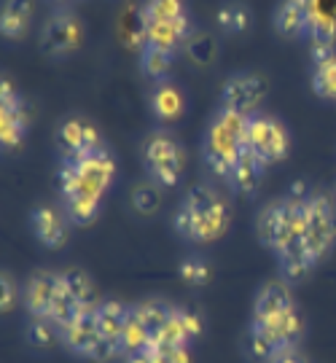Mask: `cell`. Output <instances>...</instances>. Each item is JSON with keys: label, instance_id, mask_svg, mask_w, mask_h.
I'll use <instances>...</instances> for the list:
<instances>
[{"label": "cell", "instance_id": "6da1fadb", "mask_svg": "<svg viewBox=\"0 0 336 363\" xmlns=\"http://www.w3.org/2000/svg\"><path fill=\"white\" fill-rule=\"evenodd\" d=\"M116 178V159L108 148H97L76 159H65L60 167V191L65 202V216L76 226H89L97 220L103 199Z\"/></svg>", "mask_w": 336, "mask_h": 363}, {"label": "cell", "instance_id": "7a4b0ae2", "mask_svg": "<svg viewBox=\"0 0 336 363\" xmlns=\"http://www.w3.org/2000/svg\"><path fill=\"white\" fill-rule=\"evenodd\" d=\"M232 208L223 196L210 186H194L183 196L181 208L172 218L175 232L189 242H215L229 232Z\"/></svg>", "mask_w": 336, "mask_h": 363}, {"label": "cell", "instance_id": "3957f363", "mask_svg": "<svg viewBox=\"0 0 336 363\" xmlns=\"http://www.w3.org/2000/svg\"><path fill=\"white\" fill-rule=\"evenodd\" d=\"M245 132L247 116L218 108V113L213 116L205 135V162L215 178L220 181L232 178L234 164L240 162V156L245 151Z\"/></svg>", "mask_w": 336, "mask_h": 363}, {"label": "cell", "instance_id": "277c9868", "mask_svg": "<svg viewBox=\"0 0 336 363\" xmlns=\"http://www.w3.org/2000/svg\"><path fill=\"white\" fill-rule=\"evenodd\" d=\"M145 46L175 54L191 38L186 0H145L140 9Z\"/></svg>", "mask_w": 336, "mask_h": 363}, {"label": "cell", "instance_id": "5b68a950", "mask_svg": "<svg viewBox=\"0 0 336 363\" xmlns=\"http://www.w3.org/2000/svg\"><path fill=\"white\" fill-rule=\"evenodd\" d=\"M304 220H307V196L293 191L283 199H274L271 205L261 210L256 232L264 245L280 253L283 247H288L296 237L304 234Z\"/></svg>", "mask_w": 336, "mask_h": 363}, {"label": "cell", "instance_id": "8992f818", "mask_svg": "<svg viewBox=\"0 0 336 363\" xmlns=\"http://www.w3.org/2000/svg\"><path fill=\"white\" fill-rule=\"evenodd\" d=\"M142 164L159 189H175L186 169L183 143L167 130H154L142 143Z\"/></svg>", "mask_w": 336, "mask_h": 363}, {"label": "cell", "instance_id": "52a82bcc", "mask_svg": "<svg viewBox=\"0 0 336 363\" xmlns=\"http://www.w3.org/2000/svg\"><path fill=\"white\" fill-rule=\"evenodd\" d=\"M245 148L259 156L264 164H277L291 154V135L277 118L256 113L247 118Z\"/></svg>", "mask_w": 336, "mask_h": 363}, {"label": "cell", "instance_id": "ba28073f", "mask_svg": "<svg viewBox=\"0 0 336 363\" xmlns=\"http://www.w3.org/2000/svg\"><path fill=\"white\" fill-rule=\"evenodd\" d=\"M304 242L310 247L315 261H320L336 245V213L334 205L323 194L307 196V220H304Z\"/></svg>", "mask_w": 336, "mask_h": 363}, {"label": "cell", "instance_id": "9c48e42d", "mask_svg": "<svg viewBox=\"0 0 336 363\" xmlns=\"http://www.w3.org/2000/svg\"><path fill=\"white\" fill-rule=\"evenodd\" d=\"M27 127H30V113L22 100V94L13 89L9 78L0 84V143L6 151H13L25 143Z\"/></svg>", "mask_w": 336, "mask_h": 363}, {"label": "cell", "instance_id": "30bf717a", "mask_svg": "<svg viewBox=\"0 0 336 363\" xmlns=\"http://www.w3.org/2000/svg\"><path fill=\"white\" fill-rule=\"evenodd\" d=\"M267 97V81L253 73H237L220 89V108L240 113V116H256L261 103Z\"/></svg>", "mask_w": 336, "mask_h": 363}, {"label": "cell", "instance_id": "8fae6325", "mask_svg": "<svg viewBox=\"0 0 336 363\" xmlns=\"http://www.w3.org/2000/svg\"><path fill=\"white\" fill-rule=\"evenodd\" d=\"M84 27L73 13H57L40 30V52L52 60H62L81 46Z\"/></svg>", "mask_w": 336, "mask_h": 363}, {"label": "cell", "instance_id": "7c38bea8", "mask_svg": "<svg viewBox=\"0 0 336 363\" xmlns=\"http://www.w3.org/2000/svg\"><path fill=\"white\" fill-rule=\"evenodd\" d=\"M54 143L65 159H76V156L103 148V138L91 121L81 116H70L65 121H60V127L54 132Z\"/></svg>", "mask_w": 336, "mask_h": 363}, {"label": "cell", "instance_id": "4fadbf2b", "mask_svg": "<svg viewBox=\"0 0 336 363\" xmlns=\"http://www.w3.org/2000/svg\"><path fill=\"white\" fill-rule=\"evenodd\" d=\"M307 3V19L312 43V57L336 52V0H304Z\"/></svg>", "mask_w": 336, "mask_h": 363}, {"label": "cell", "instance_id": "5bb4252c", "mask_svg": "<svg viewBox=\"0 0 336 363\" xmlns=\"http://www.w3.org/2000/svg\"><path fill=\"white\" fill-rule=\"evenodd\" d=\"M100 342H103V334L97 325V310L78 312L65 328H60V345L73 355L91 358V352L97 350Z\"/></svg>", "mask_w": 336, "mask_h": 363}, {"label": "cell", "instance_id": "9a60e30c", "mask_svg": "<svg viewBox=\"0 0 336 363\" xmlns=\"http://www.w3.org/2000/svg\"><path fill=\"white\" fill-rule=\"evenodd\" d=\"M57 296H60V272L40 269L30 274V280L25 283V307L30 318L49 320Z\"/></svg>", "mask_w": 336, "mask_h": 363}, {"label": "cell", "instance_id": "2e32d148", "mask_svg": "<svg viewBox=\"0 0 336 363\" xmlns=\"http://www.w3.org/2000/svg\"><path fill=\"white\" fill-rule=\"evenodd\" d=\"M291 310H296V304H293V294H291L288 283L285 280H269L256 296L253 323H271V320L288 315Z\"/></svg>", "mask_w": 336, "mask_h": 363}, {"label": "cell", "instance_id": "e0dca14e", "mask_svg": "<svg viewBox=\"0 0 336 363\" xmlns=\"http://www.w3.org/2000/svg\"><path fill=\"white\" fill-rule=\"evenodd\" d=\"M30 229H33V234H35V240H38L40 245L49 247V250H60V247L67 242L65 218H62L60 210L49 208V205L33 210V216H30Z\"/></svg>", "mask_w": 336, "mask_h": 363}, {"label": "cell", "instance_id": "ac0fdd59", "mask_svg": "<svg viewBox=\"0 0 336 363\" xmlns=\"http://www.w3.org/2000/svg\"><path fill=\"white\" fill-rule=\"evenodd\" d=\"M267 167H269V164H264L259 156L245 148V151H242V156H240V162L234 164L232 178H229L226 183L232 186L237 194H242V196L256 194V191H259V186L264 183Z\"/></svg>", "mask_w": 336, "mask_h": 363}, {"label": "cell", "instance_id": "d6986e66", "mask_svg": "<svg viewBox=\"0 0 336 363\" xmlns=\"http://www.w3.org/2000/svg\"><path fill=\"white\" fill-rule=\"evenodd\" d=\"M151 111L164 124L178 121L186 111V97L172 81H159V84H154V91H151Z\"/></svg>", "mask_w": 336, "mask_h": 363}, {"label": "cell", "instance_id": "ffe728a7", "mask_svg": "<svg viewBox=\"0 0 336 363\" xmlns=\"http://www.w3.org/2000/svg\"><path fill=\"white\" fill-rule=\"evenodd\" d=\"M60 288H62V294L67 298H73L78 307H84V310H97L100 301H103L94 283H91V277L86 272H81V269L60 272Z\"/></svg>", "mask_w": 336, "mask_h": 363}, {"label": "cell", "instance_id": "44dd1931", "mask_svg": "<svg viewBox=\"0 0 336 363\" xmlns=\"http://www.w3.org/2000/svg\"><path fill=\"white\" fill-rule=\"evenodd\" d=\"M274 30L285 38H304L310 33L307 3L304 0H283L274 11Z\"/></svg>", "mask_w": 336, "mask_h": 363}, {"label": "cell", "instance_id": "7402d4cb", "mask_svg": "<svg viewBox=\"0 0 336 363\" xmlns=\"http://www.w3.org/2000/svg\"><path fill=\"white\" fill-rule=\"evenodd\" d=\"M33 22V0H6L0 11V33L9 40H19Z\"/></svg>", "mask_w": 336, "mask_h": 363}, {"label": "cell", "instance_id": "603a6c76", "mask_svg": "<svg viewBox=\"0 0 336 363\" xmlns=\"http://www.w3.org/2000/svg\"><path fill=\"white\" fill-rule=\"evenodd\" d=\"M132 304H124L118 298H103L100 307H97V325H100V334L108 342H118L121 339V331L127 325V318H130Z\"/></svg>", "mask_w": 336, "mask_h": 363}, {"label": "cell", "instance_id": "cb8c5ba5", "mask_svg": "<svg viewBox=\"0 0 336 363\" xmlns=\"http://www.w3.org/2000/svg\"><path fill=\"white\" fill-rule=\"evenodd\" d=\"M312 91L336 103V52L312 57Z\"/></svg>", "mask_w": 336, "mask_h": 363}, {"label": "cell", "instance_id": "d4e9b609", "mask_svg": "<svg viewBox=\"0 0 336 363\" xmlns=\"http://www.w3.org/2000/svg\"><path fill=\"white\" fill-rule=\"evenodd\" d=\"M132 315L145 325V331L156 339V334L164 328V323L172 315V304L162 301V298H145L140 304H132Z\"/></svg>", "mask_w": 336, "mask_h": 363}, {"label": "cell", "instance_id": "484cf974", "mask_svg": "<svg viewBox=\"0 0 336 363\" xmlns=\"http://www.w3.org/2000/svg\"><path fill=\"white\" fill-rule=\"evenodd\" d=\"M172 57L175 54L162 52V49H154V46H142L140 49V70L145 78L151 81H167V73L172 67Z\"/></svg>", "mask_w": 336, "mask_h": 363}, {"label": "cell", "instance_id": "4316f807", "mask_svg": "<svg viewBox=\"0 0 336 363\" xmlns=\"http://www.w3.org/2000/svg\"><path fill=\"white\" fill-rule=\"evenodd\" d=\"M250 19L253 13L245 3H226L218 9V27L223 33H232V35H240L250 27Z\"/></svg>", "mask_w": 336, "mask_h": 363}, {"label": "cell", "instance_id": "83f0119b", "mask_svg": "<svg viewBox=\"0 0 336 363\" xmlns=\"http://www.w3.org/2000/svg\"><path fill=\"white\" fill-rule=\"evenodd\" d=\"M247 352H250V358L259 363H269L271 355L280 350L277 345H274V339L261 328V325L250 323V328H247V342H245Z\"/></svg>", "mask_w": 336, "mask_h": 363}, {"label": "cell", "instance_id": "f1b7e54d", "mask_svg": "<svg viewBox=\"0 0 336 363\" xmlns=\"http://www.w3.org/2000/svg\"><path fill=\"white\" fill-rule=\"evenodd\" d=\"M27 342L38 350H49L60 342V328L49 320H40V318H33L27 323Z\"/></svg>", "mask_w": 336, "mask_h": 363}, {"label": "cell", "instance_id": "f546056e", "mask_svg": "<svg viewBox=\"0 0 336 363\" xmlns=\"http://www.w3.org/2000/svg\"><path fill=\"white\" fill-rule=\"evenodd\" d=\"M178 272H181L183 283H189V286H207L210 283V264H207L202 256H189V259L181 261V267H178Z\"/></svg>", "mask_w": 336, "mask_h": 363}, {"label": "cell", "instance_id": "4dcf8cb0", "mask_svg": "<svg viewBox=\"0 0 336 363\" xmlns=\"http://www.w3.org/2000/svg\"><path fill=\"white\" fill-rule=\"evenodd\" d=\"M132 205H135V210L142 213V216L156 213L159 205H162V191H159V186H156L154 181L140 183V186L135 189V194H132Z\"/></svg>", "mask_w": 336, "mask_h": 363}, {"label": "cell", "instance_id": "1f68e13d", "mask_svg": "<svg viewBox=\"0 0 336 363\" xmlns=\"http://www.w3.org/2000/svg\"><path fill=\"white\" fill-rule=\"evenodd\" d=\"M151 363H191L189 347H148Z\"/></svg>", "mask_w": 336, "mask_h": 363}, {"label": "cell", "instance_id": "d6a6232c", "mask_svg": "<svg viewBox=\"0 0 336 363\" xmlns=\"http://www.w3.org/2000/svg\"><path fill=\"white\" fill-rule=\"evenodd\" d=\"M0 286H3V298H0V310L11 312L16 307V286H13L11 274H3L0 277Z\"/></svg>", "mask_w": 336, "mask_h": 363}, {"label": "cell", "instance_id": "836d02e7", "mask_svg": "<svg viewBox=\"0 0 336 363\" xmlns=\"http://www.w3.org/2000/svg\"><path fill=\"white\" fill-rule=\"evenodd\" d=\"M269 363H310L307 355L298 350V345H288V347H280V350L271 355Z\"/></svg>", "mask_w": 336, "mask_h": 363}]
</instances>
